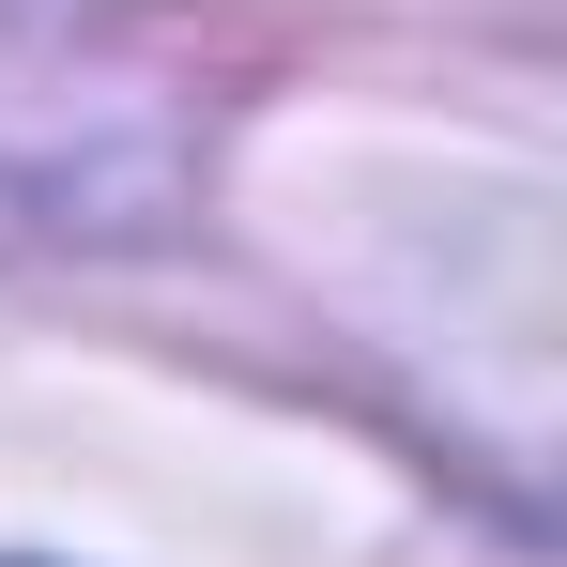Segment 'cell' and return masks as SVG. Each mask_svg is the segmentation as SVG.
Segmentation results:
<instances>
[]
</instances>
